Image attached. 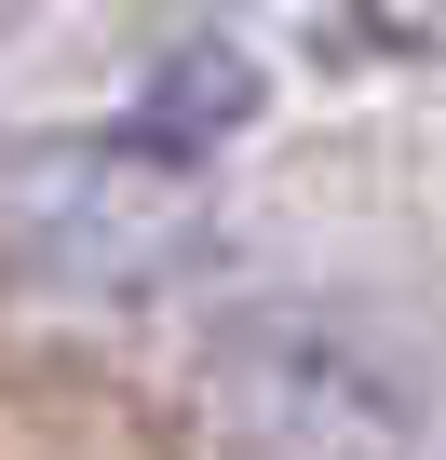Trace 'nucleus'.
I'll return each instance as SVG.
<instances>
[{
	"label": "nucleus",
	"instance_id": "f257e3e1",
	"mask_svg": "<svg viewBox=\"0 0 446 460\" xmlns=\"http://www.w3.org/2000/svg\"><path fill=\"white\" fill-rule=\"evenodd\" d=\"M216 460H406L433 433L419 352L352 298H244L203 325Z\"/></svg>",
	"mask_w": 446,
	"mask_h": 460
},
{
	"label": "nucleus",
	"instance_id": "f03ea898",
	"mask_svg": "<svg viewBox=\"0 0 446 460\" xmlns=\"http://www.w3.org/2000/svg\"><path fill=\"white\" fill-rule=\"evenodd\" d=\"M203 230V163L149 136H41L0 163V271L41 298H136L189 258Z\"/></svg>",
	"mask_w": 446,
	"mask_h": 460
},
{
	"label": "nucleus",
	"instance_id": "7ed1b4c3",
	"mask_svg": "<svg viewBox=\"0 0 446 460\" xmlns=\"http://www.w3.org/2000/svg\"><path fill=\"white\" fill-rule=\"evenodd\" d=\"M244 122H258L244 41H176V55H149V82H136V109H122V136H149V149H176V163H216Z\"/></svg>",
	"mask_w": 446,
	"mask_h": 460
},
{
	"label": "nucleus",
	"instance_id": "20e7f679",
	"mask_svg": "<svg viewBox=\"0 0 446 460\" xmlns=\"http://www.w3.org/2000/svg\"><path fill=\"white\" fill-rule=\"evenodd\" d=\"M433 14H446V0H433Z\"/></svg>",
	"mask_w": 446,
	"mask_h": 460
}]
</instances>
